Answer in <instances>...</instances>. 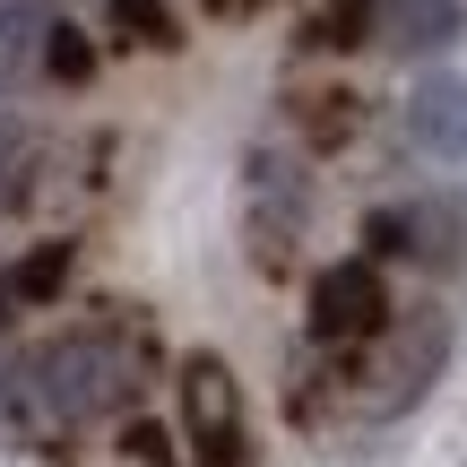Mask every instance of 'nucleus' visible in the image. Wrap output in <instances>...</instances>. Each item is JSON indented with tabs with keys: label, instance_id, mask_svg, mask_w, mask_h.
Wrapping results in <instances>:
<instances>
[{
	"label": "nucleus",
	"instance_id": "1",
	"mask_svg": "<svg viewBox=\"0 0 467 467\" xmlns=\"http://www.w3.org/2000/svg\"><path fill=\"white\" fill-rule=\"evenodd\" d=\"M130 389H139V347L130 337L121 329H69V337H52V347H35L17 364L9 407L26 424H44V433H78V424L130 407Z\"/></svg>",
	"mask_w": 467,
	"mask_h": 467
},
{
	"label": "nucleus",
	"instance_id": "2",
	"mask_svg": "<svg viewBox=\"0 0 467 467\" xmlns=\"http://www.w3.org/2000/svg\"><path fill=\"white\" fill-rule=\"evenodd\" d=\"M364 347H372V364L355 372V381L372 389V416H399V407H416L424 389L441 381V364H451V320L424 303V312L389 320V329L364 337Z\"/></svg>",
	"mask_w": 467,
	"mask_h": 467
},
{
	"label": "nucleus",
	"instance_id": "3",
	"mask_svg": "<svg viewBox=\"0 0 467 467\" xmlns=\"http://www.w3.org/2000/svg\"><path fill=\"white\" fill-rule=\"evenodd\" d=\"M182 441L200 467H243V381L225 355H182Z\"/></svg>",
	"mask_w": 467,
	"mask_h": 467
},
{
	"label": "nucleus",
	"instance_id": "4",
	"mask_svg": "<svg viewBox=\"0 0 467 467\" xmlns=\"http://www.w3.org/2000/svg\"><path fill=\"white\" fill-rule=\"evenodd\" d=\"M389 320H399V303H389L381 260H372V251L312 277V337H320V347H364V337H381Z\"/></svg>",
	"mask_w": 467,
	"mask_h": 467
},
{
	"label": "nucleus",
	"instance_id": "5",
	"mask_svg": "<svg viewBox=\"0 0 467 467\" xmlns=\"http://www.w3.org/2000/svg\"><path fill=\"white\" fill-rule=\"evenodd\" d=\"M407 139L441 165H467V78L433 69V78L407 87Z\"/></svg>",
	"mask_w": 467,
	"mask_h": 467
},
{
	"label": "nucleus",
	"instance_id": "6",
	"mask_svg": "<svg viewBox=\"0 0 467 467\" xmlns=\"http://www.w3.org/2000/svg\"><path fill=\"white\" fill-rule=\"evenodd\" d=\"M372 9H381V44L407 52V61H433V52H451L459 26H467L459 0H372Z\"/></svg>",
	"mask_w": 467,
	"mask_h": 467
},
{
	"label": "nucleus",
	"instance_id": "7",
	"mask_svg": "<svg viewBox=\"0 0 467 467\" xmlns=\"http://www.w3.org/2000/svg\"><path fill=\"white\" fill-rule=\"evenodd\" d=\"M364 35H381V9H372V0H320V9L295 26V44L303 52H355Z\"/></svg>",
	"mask_w": 467,
	"mask_h": 467
},
{
	"label": "nucleus",
	"instance_id": "8",
	"mask_svg": "<svg viewBox=\"0 0 467 467\" xmlns=\"http://www.w3.org/2000/svg\"><path fill=\"white\" fill-rule=\"evenodd\" d=\"M69 268H78V251H69V243H35V251H17V260L0 268V285H9L17 303H61Z\"/></svg>",
	"mask_w": 467,
	"mask_h": 467
},
{
	"label": "nucleus",
	"instance_id": "9",
	"mask_svg": "<svg viewBox=\"0 0 467 467\" xmlns=\"http://www.w3.org/2000/svg\"><path fill=\"white\" fill-rule=\"evenodd\" d=\"M44 35H52V0H0V87L26 61H44Z\"/></svg>",
	"mask_w": 467,
	"mask_h": 467
},
{
	"label": "nucleus",
	"instance_id": "10",
	"mask_svg": "<svg viewBox=\"0 0 467 467\" xmlns=\"http://www.w3.org/2000/svg\"><path fill=\"white\" fill-rule=\"evenodd\" d=\"M44 78L52 87H87L96 78V44H87L69 17H52V35H44Z\"/></svg>",
	"mask_w": 467,
	"mask_h": 467
},
{
	"label": "nucleus",
	"instance_id": "11",
	"mask_svg": "<svg viewBox=\"0 0 467 467\" xmlns=\"http://www.w3.org/2000/svg\"><path fill=\"white\" fill-rule=\"evenodd\" d=\"M26 173H35V130L17 113H0V217L26 200Z\"/></svg>",
	"mask_w": 467,
	"mask_h": 467
},
{
	"label": "nucleus",
	"instance_id": "12",
	"mask_svg": "<svg viewBox=\"0 0 467 467\" xmlns=\"http://www.w3.org/2000/svg\"><path fill=\"white\" fill-rule=\"evenodd\" d=\"M113 35H121V44H148V52L182 44V26L165 17V0H113Z\"/></svg>",
	"mask_w": 467,
	"mask_h": 467
},
{
	"label": "nucleus",
	"instance_id": "13",
	"mask_svg": "<svg viewBox=\"0 0 467 467\" xmlns=\"http://www.w3.org/2000/svg\"><path fill=\"white\" fill-rule=\"evenodd\" d=\"M407 217H416V260H424V268H459L467 234H459L451 208H407Z\"/></svg>",
	"mask_w": 467,
	"mask_h": 467
},
{
	"label": "nucleus",
	"instance_id": "14",
	"mask_svg": "<svg viewBox=\"0 0 467 467\" xmlns=\"http://www.w3.org/2000/svg\"><path fill=\"white\" fill-rule=\"evenodd\" d=\"M364 251L372 260H416V217H407V208H372L364 217Z\"/></svg>",
	"mask_w": 467,
	"mask_h": 467
},
{
	"label": "nucleus",
	"instance_id": "15",
	"mask_svg": "<svg viewBox=\"0 0 467 467\" xmlns=\"http://www.w3.org/2000/svg\"><path fill=\"white\" fill-rule=\"evenodd\" d=\"M303 121H312L320 148H337V139L355 130V96H312V104H303Z\"/></svg>",
	"mask_w": 467,
	"mask_h": 467
},
{
	"label": "nucleus",
	"instance_id": "16",
	"mask_svg": "<svg viewBox=\"0 0 467 467\" xmlns=\"http://www.w3.org/2000/svg\"><path fill=\"white\" fill-rule=\"evenodd\" d=\"M121 459H139V467H173V433H165V424H130V433H121Z\"/></svg>",
	"mask_w": 467,
	"mask_h": 467
},
{
	"label": "nucleus",
	"instance_id": "17",
	"mask_svg": "<svg viewBox=\"0 0 467 467\" xmlns=\"http://www.w3.org/2000/svg\"><path fill=\"white\" fill-rule=\"evenodd\" d=\"M9 312H17V295L0 285V407H9V389H17V364H9Z\"/></svg>",
	"mask_w": 467,
	"mask_h": 467
}]
</instances>
